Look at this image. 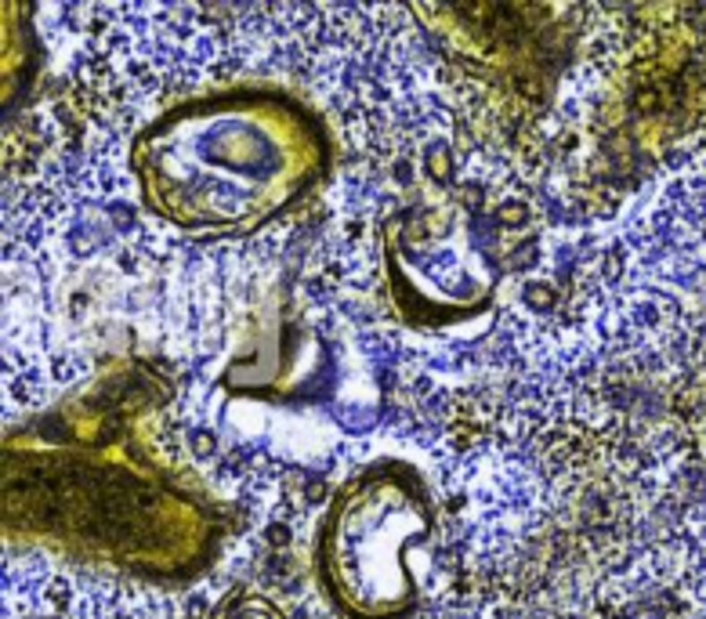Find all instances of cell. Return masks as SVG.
<instances>
[{
	"instance_id": "obj_1",
	"label": "cell",
	"mask_w": 706,
	"mask_h": 619,
	"mask_svg": "<svg viewBox=\"0 0 706 619\" xmlns=\"http://www.w3.org/2000/svg\"><path fill=\"white\" fill-rule=\"evenodd\" d=\"M330 163L319 116L276 87H225L156 116L131 145L142 207L189 236H246L305 200Z\"/></svg>"
},
{
	"instance_id": "obj_2",
	"label": "cell",
	"mask_w": 706,
	"mask_h": 619,
	"mask_svg": "<svg viewBox=\"0 0 706 619\" xmlns=\"http://www.w3.org/2000/svg\"><path fill=\"white\" fill-rule=\"evenodd\" d=\"M435 503L402 460L359 468L330 500L315 537V576L340 619H406L420 587L413 551L431 537Z\"/></svg>"
},
{
	"instance_id": "obj_3",
	"label": "cell",
	"mask_w": 706,
	"mask_h": 619,
	"mask_svg": "<svg viewBox=\"0 0 706 619\" xmlns=\"http://www.w3.org/2000/svg\"><path fill=\"white\" fill-rule=\"evenodd\" d=\"M384 269L409 322L446 326L489 308L496 269L478 254L457 203H417L384 228Z\"/></svg>"
},
{
	"instance_id": "obj_4",
	"label": "cell",
	"mask_w": 706,
	"mask_h": 619,
	"mask_svg": "<svg viewBox=\"0 0 706 619\" xmlns=\"http://www.w3.org/2000/svg\"><path fill=\"white\" fill-rule=\"evenodd\" d=\"M207 619H280V612H272V605H264L257 598H228L221 601Z\"/></svg>"
}]
</instances>
